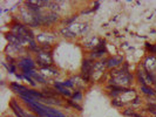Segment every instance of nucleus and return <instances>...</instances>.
Segmentation results:
<instances>
[{"label": "nucleus", "instance_id": "1", "mask_svg": "<svg viewBox=\"0 0 156 117\" xmlns=\"http://www.w3.org/2000/svg\"><path fill=\"white\" fill-rule=\"evenodd\" d=\"M16 66L21 70V74H26V75L32 76L33 73L35 71V68H37V62H35V59H33L31 55L25 54L18 56Z\"/></svg>", "mask_w": 156, "mask_h": 117}, {"label": "nucleus", "instance_id": "2", "mask_svg": "<svg viewBox=\"0 0 156 117\" xmlns=\"http://www.w3.org/2000/svg\"><path fill=\"white\" fill-rule=\"evenodd\" d=\"M35 62H37V66L39 67L40 69L54 66V60H53L52 52L41 50L39 53H37L35 54Z\"/></svg>", "mask_w": 156, "mask_h": 117}, {"label": "nucleus", "instance_id": "3", "mask_svg": "<svg viewBox=\"0 0 156 117\" xmlns=\"http://www.w3.org/2000/svg\"><path fill=\"white\" fill-rule=\"evenodd\" d=\"M125 63L123 56L122 55H114V56H108L107 59V69H115L121 67Z\"/></svg>", "mask_w": 156, "mask_h": 117}, {"label": "nucleus", "instance_id": "4", "mask_svg": "<svg viewBox=\"0 0 156 117\" xmlns=\"http://www.w3.org/2000/svg\"><path fill=\"white\" fill-rule=\"evenodd\" d=\"M52 87H53L55 90H56L58 93L60 94V95H61L62 97H65L66 100H67V98H70V97H72V94H73V91H70V89H68V88L63 87L61 82H58V81H53V84H52Z\"/></svg>", "mask_w": 156, "mask_h": 117}, {"label": "nucleus", "instance_id": "5", "mask_svg": "<svg viewBox=\"0 0 156 117\" xmlns=\"http://www.w3.org/2000/svg\"><path fill=\"white\" fill-rule=\"evenodd\" d=\"M9 89L13 91L14 94H16L18 96H21L23 94L27 91V89L30 88V87H26V86H23V84H20V83H18V82H11L9 84Z\"/></svg>", "mask_w": 156, "mask_h": 117}, {"label": "nucleus", "instance_id": "6", "mask_svg": "<svg viewBox=\"0 0 156 117\" xmlns=\"http://www.w3.org/2000/svg\"><path fill=\"white\" fill-rule=\"evenodd\" d=\"M135 81L139 86H146L148 84L147 83V80H146V76H144V71H143V68L142 67H139L137 69L135 70Z\"/></svg>", "mask_w": 156, "mask_h": 117}, {"label": "nucleus", "instance_id": "7", "mask_svg": "<svg viewBox=\"0 0 156 117\" xmlns=\"http://www.w3.org/2000/svg\"><path fill=\"white\" fill-rule=\"evenodd\" d=\"M60 34L62 35L63 38H66V39H75L76 36H78V34H76V32H74L70 27H66V26H63L62 28L60 29Z\"/></svg>", "mask_w": 156, "mask_h": 117}, {"label": "nucleus", "instance_id": "8", "mask_svg": "<svg viewBox=\"0 0 156 117\" xmlns=\"http://www.w3.org/2000/svg\"><path fill=\"white\" fill-rule=\"evenodd\" d=\"M140 91L141 94H143L146 97H155L156 93L154 90V88L149 84H146V86H141L140 87Z\"/></svg>", "mask_w": 156, "mask_h": 117}, {"label": "nucleus", "instance_id": "9", "mask_svg": "<svg viewBox=\"0 0 156 117\" xmlns=\"http://www.w3.org/2000/svg\"><path fill=\"white\" fill-rule=\"evenodd\" d=\"M32 77L34 78V81L38 83V84H44V86H47L49 82H48V80H47L46 76H44L41 73H38L37 70L33 73V75H32Z\"/></svg>", "mask_w": 156, "mask_h": 117}, {"label": "nucleus", "instance_id": "10", "mask_svg": "<svg viewBox=\"0 0 156 117\" xmlns=\"http://www.w3.org/2000/svg\"><path fill=\"white\" fill-rule=\"evenodd\" d=\"M144 76H146V80H147V83L148 84H151V87L156 86V74L154 71H148V70H144Z\"/></svg>", "mask_w": 156, "mask_h": 117}, {"label": "nucleus", "instance_id": "11", "mask_svg": "<svg viewBox=\"0 0 156 117\" xmlns=\"http://www.w3.org/2000/svg\"><path fill=\"white\" fill-rule=\"evenodd\" d=\"M65 102H66V104H67L68 107L73 108L74 110H76V111H79V112H81V111H82V105H81L80 103H78V102L73 101L72 98H67Z\"/></svg>", "mask_w": 156, "mask_h": 117}, {"label": "nucleus", "instance_id": "12", "mask_svg": "<svg viewBox=\"0 0 156 117\" xmlns=\"http://www.w3.org/2000/svg\"><path fill=\"white\" fill-rule=\"evenodd\" d=\"M142 104H143V100L141 98V96H139V95H135L133 97V100H132V102H130V107H132L133 109L141 108Z\"/></svg>", "mask_w": 156, "mask_h": 117}, {"label": "nucleus", "instance_id": "13", "mask_svg": "<svg viewBox=\"0 0 156 117\" xmlns=\"http://www.w3.org/2000/svg\"><path fill=\"white\" fill-rule=\"evenodd\" d=\"M110 104H112L114 108H116V109H125V107H126V102H123L122 100H120L119 97H117V98H112V100H110Z\"/></svg>", "mask_w": 156, "mask_h": 117}, {"label": "nucleus", "instance_id": "14", "mask_svg": "<svg viewBox=\"0 0 156 117\" xmlns=\"http://www.w3.org/2000/svg\"><path fill=\"white\" fill-rule=\"evenodd\" d=\"M73 101L75 102H81L82 101V98H83V91L82 90H79V89H75V90H73V94H72V97H70Z\"/></svg>", "mask_w": 156, "mask_h": 117}, {"label": "nucleus", "instance_id": "15", "mask_svg": "<svg viewBox=\"0 0 156 117\" xmlns=\"http://www.w3.org/2000/svg\"><path fill=\"white\" fill-rule=\"evenodd\" d=\"M79 14H75V15H72V18H65L62 20V22L66 25V27H69V26H72L73 25V22L78 19Z\"/></svg>", "mask_w": 156, "mask_h": 117}, {"label": "nucleus", "instance_id": "16", "mask_svg": "<svg viewBox=\"0 0 156 117\" xmlns=\"http://www.w3.org/2000/svg\"><path fill=\"white\" fill-rule=\"evenodd\" d=\"M134 114H135V109H133L132 107H128V108L122 109V115L125 117H133Z\"/></svg>", "mask_w": 156, "mask_h": 117}, {"label": "nucleus", "instance_id": "17", "mask_svg": "<svg viewBox=\"0 0 156 117\" xmlns=\"http://www.w3.org/2000/svg\"><path fill=\"white\" fill-rule=\"evenodd\" d=\"M61 83H62L63 87H66V88H68V89H74V90H75V84H74V82H73L72 78H67V80L62 81Z\"/></svg>", "mask_w": 156, "mask_h": 117}, {"label": "nucleus", "instance_id": "18", "mask_svg": "<svg viewBox=\"0 0 156 117\" xmlns=\"http://www.w3.org/2000/svg\"><path fill=\"white\" fill-rule=\"evenodd\" d=\"M16 69H18V66L16 64H8V68H7V71L9 74H16Z\"/></svg>", "mask_w": 156, "mask_h": 117}, {"label": "nucleus", "instance_id": "19", "mask_svg": "<svg viewBox=\"0 0 156 117\" xmlns=\"http://www.w3.org/2000/svg\"><path fill=\"white\" fill-rule=\"evenodd\" d=\"M149 55H155L156 56V43H154V45H151V48L148 50Z\"/></svg>", "mask_w": 156, "mask_h": 117}, {"label": "nucleus", "instance_id": "20", "mask_svg": "<svg viewBox=\"0 0 156 117\" xmlns=\"http://www.w3.org/2000/svg\"><path fill=\"white\" fill-rule=\"evenodd\" d=\"M133 117H147V116H144L142 112H137V111H135V114H134V116Z\"/></svg>", "mask_w": 156, "mask_h": 117}, {"label": "nucleus", "instance_id": "21", "mask_svg": "<svg viewBox=\"0 0 156 117\" xmlns=\"http://www.w3.org/2000/svg\"><path fill=\"white\" fill-rule=\"evenodd\" d=\"M99 6H100V2H99V1H96V2H95V7H93L92 8V11H96V9H98V8H99Z\"/></svg>", "mask_w": 156, "mask_h": 117}, {"label": "nucleus", "instance_id": "22", "mask_svg": "<svg viewBox=\"0 0 156 117\" xmlns=\"http://www.w3.org/2000/svg\"><path fill=\"white\" fill-rule=\"evenodd\" d=\"M153 88H154V90H155V93H156V86H154Z\"/></svg>", "mask_w": 156, "mask_h": 117}, {"label": "nucleus", "instance_id": "23", "mask_svg": "<svg viewBox=\"0 0 156 117\" xmlns=\"http://www.w3.org/2000/svg\"><path fill=\"white\" fill-rule=\"evenodd\" d=\"M150 117H156V116H150Z\"/></svg>", "mask_w": 156, "mask_h": 117}, {"label": "nucleus", "instance_id": "24", "mask_svg": "<svg viewBox=\"0 0 156 117\" xmlns=\"http://www.w3.org/2000/svg\"><path fill=\"white\" fill-rule=\"evenodd\" d=\"M155 100H156V96H155Z\"/></svg>", "mask_w": 156, "mask_h": 117}]
</instances>
